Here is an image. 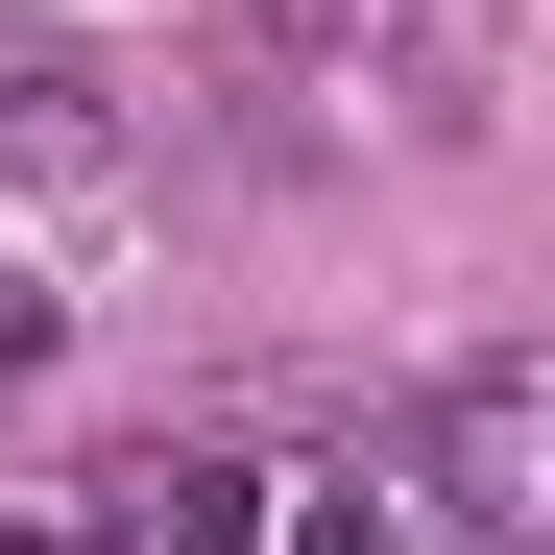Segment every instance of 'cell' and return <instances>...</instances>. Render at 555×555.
Returning a JSON list of instances; mask_svg holds the SVG:
<instances>
[{"label":"cell","instance_id":"2","mask_svg":"<svg viewBox=\"0 0 555 555\" xmlns=\"http://www.w3.org/2000/svg\"><path fill=\"white\" fill-rule=\"evenodd\" d=\"M435 507H459V555H531V387H507V362L459 387V435H435Z\"/></svg>","mask_w":555,"mask_h":555},{"label":"cell","instance_id":"5","mask_svg":"<svg viewBox=\"0 0 555 555\" xmlns=\"http://www.w3.org/2000/svg\"><path fill=\"white\" fill-rule=\"evenodd\" d=\"M0 555H98V531H0Z\"/></svg>","mask_w":555,"mask_h":555},{"label":"cell","instance_id":"4","mask_svg":"<svg viewBox=\"0 0 555 555\" xmlns=\"http://www.w3.org/2000/svg\"><path fill=\"white\" fill-rule=\"evenodd\" d=\"M291 555H411V531L387 507H291Z\"/></svg>","mask_w":555,"mask_h":555},{"label":"cell","instance_id":"1","mask_svg":"<svg viewBox=\"0 0 555 555\" xmlns=\"http://www.w3.org/2000/svg\"><path fill=\"white\" fill-rule=\"evenodd\" d=\"M266 531V459H121L98 483V555H242Z\"/></svg>","mask_w":555,"mask_h":555},{"label":"cell","instance_id":"3","mask_svg":"<svg viewBox=\"0 0 555 555\" xmlns=\"http://www.w3.org/2000/svg\"><path fill=\"white\" fill-rule=\"evenodd\" d=\"M121 169V98L98 73H0V194H98Z\"/></svg>","mask_w":555,"mask_h":555}]
</instances>
